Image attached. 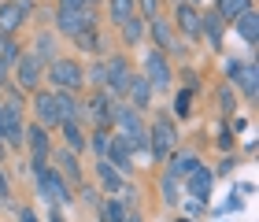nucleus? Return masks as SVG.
Segmentation results:
<instances>
[{
  "label": "nucleus",
  "instance_id": "obj_1",
  "mask_svg": "<svg viewBox=\"0 0 259 222\" xmlns=\"http://www.w3.org/2000/svg\"><path fill=\"white\" fill-rule=\"evenodd\" d=\"M78 115V97L74 93H60V89H37L33 93V122L45 130H60L63 119Z\"/></svg>",
  "mask_w": 259,
  "mask_h": 222
},
{
  "label": "nucleus",
  "instance_id": "obj_2",
  "mask_svg": "<svg viewBox=\"0 0 259 222\" xmlns=\"http://www.w3.org/2000/svg\"><path fill=\"white\" fill-rule=\"evenodd\" d=\"M26 137V108H22V93L8 85V97L0 100V141L8 148H22Z\"/></svg>",
  "mask_w": 259,
  "mask_h": 222
},
{
  "label": "nucleus",
  "instance_id": "obj_3",
  "mask_svg": "<svg viewBox=\"0 0 259 222\" xmlns=\"http://www.w3.org/2000/svg\"><path fill=\"white\" fill-rule=\"evenodd\" d=\"M115 134L130 145L134 156L152 159L148 156V126H145V115H141L137 108H130V104H115Z\"/></svg>",
  "mask_w": 259,
  "mask_h": 222
},
{
  "label": "nucleus",
  "instance_id": "obj_4",
  "mask_svg": "<svg viewBox=\"0 0 259 222\" xmlns=\"http://www.w3.org/2000/svg\"><path fill=\"white\" fill-rule=\"evenodd\" d=\"M178 141H182V134H178V122L170 119V111H156L152 115V126H148V156L156 163H163L178 148Z\"/></svg>",
  "mask_w": 259,
  "mask_h": 222
},
{
  "label": "nucleus",
  "instance_id": "obj_5",
  "mask_svg": "<svg viewBox=\"0 0 259 222\" xmlns=\"http://www.w3.org/2000/svg\"><path fill=\"white\" fill-rule=\"evenodd\" d=\"M45 81H49V89H60V93H78L85 89V67L78 60H70V56H56V60L45 67Z\"/></svg>",
  "mask_w": 259,
  "mask_h": 222
},
{
  "label": "nucleus",
  "instance_id": "obj_6",
  "mask_svg": "<svg viewBox=\"0 0 259 222\" xmlns=\"http://www.w3.org/2000/svg\"><path fill=\"white\" fill-rule=\"evenodd\" d=\"M115 100L108 89H93L85 104H78V119L89 122V130H111L115 126Z\"/></svg>",
  "mask_w": 259,
  "mask_h": 222
},
{
  "label": "nucleus",
  "instance_id": "obj_7",
  "mask_svg": "<svg viewBox=\"0 0 259 222\" xmlns=\"http://www.w3.org/2000/svg\"><path fill=\"white\" fill-rule=\"evenodd\" d=\"M33 182H37V196L49 207H67V204H74V189L56 174V167L49 163V167H41V170H33Z\"/></svg>",
  "mask_w": 259,
  "mask_h": 222
},
{
  "label": "nucleus",
  "instance_id": "obj_8",
  "mask_svg": "<svg viewBox=\"0 0 259 222\" xmlns=\"http://www.w3.org/2000/svg\"><path fill=\"white\" fill-rule=\"evenodd\" d=\"M52 22H56V33H63V37L74 41L78 33H85V30L97 26V8H60V4H56Z\"/></svg>",
  "mask_w": 259,
  "mask_h": 222
},
{
  "label": "nucleus",
  "instance_id": "obj_9",
  "mask_svg": "<svg viewBox=\"0 0 259 222\" xmlns=\"http://www.w3.org/2000/svg\"><path fill=\"white\" fill-rule=\"evenodd\" d=\"M45 81V63L33 52H22L15 63H11V85L19 93H37Z\"/></svg>",
  "mask_w": 259,
  "mask_h": 222
},
{
  "label": "nucleus",
  "instance_id": "obj_10",
  "mask_svg": "<svg viewBox=\"0 0 259 222\" xmlns=\"http://www.w3.org/2000/svg\"><path fill=\"white\" fill-rule=\"evenodd\" d=\"M22 148L30 152V174L41 170V167H49V159H52V134L45 130V126H37V122H26Z\"/></svg>",
  "mask_w": 259,
  "mask_h": 222
},
{
  "label": "nucleus",
  "instance_id": "obj_11",
  "mask_svg": "<svg viewBox=\"0 0 259 222\" xmlns=\"http://www.w3.org/2000/svg\"><path fill=\"white\" fill-rule=\"evenodd\" d=\"M130 78H134V67H130V60H126L122 52L104 56V89H108L115 100H122V97H126Z\"/></svg>",
  "mask_w": 259,
  "mask_h": 222
},
{
  "label": "nucleus",
  "instance_id": "obj_12",
  "mask_svg": "<svg viewBox=\"0 0 259 222\" xmlns=\"http://www.w3.org/2000/svg\"><path fill=\"white\" fill-rule=\"evenodd\" d=\"M30 15H33V0H0V33L15 37Z\"/></svg>",
  "mask_w": 259,
  "mask_h": 222
},
{
  "label": "nucleus",
  "instance_id": "obj_13",
  "mask_svg": "<svg viewBox=\"0 0 259 222\" xmlns=\"http://www.w3.org/2000/svg\"><path fill=\"white\" fill-rule=\"evenodd\" d=\"M141 74H145V78L152 81V89H159V93L174 89V71H170L167 56L156 52V49H148V52H145V71H141Z\"/></svg>",
  "mask_w": 259,
  "mask_h": 222
},
{
  "label": "nucleus",
  "instance_id": "obj_14",
  "mask_svg": "<svg viewBox=\"0 0 259 222\" xmlns=\"http://www.w3.org/2000/svg\"><path fill=\"white\" fill-rule=\"evenodd\" d=\"M52 167H56V174L74 189V185H85V170H81V163H78V156L70 148H52Z\"/></svg>",
  "mask_w": 259,
  "mask_h": 222
},
{
  "label": "nucleus",
  "instance_id": "obj_15",
  "mask_svg": "<svg viewBox=\"0 0 259 222\" xmlns=\"http://www.w3.org/2000/svg\"><path fill=\"white\" fill-rule=\"evenodd\" d=\"M174 33H178V37H185V41H204L200 37V8L196 4H178L174 8Z\"/></svg>",
  "mask_w": 259,
  "mask_h": 222
},
{
  "label": "nucleus",
  "instance_id": "obj_16",
  "mask_svg": "<svg viewBox=\"0 0 259 222\" xmlns=\"http://www.w3.org/2000/svg\"><path fill=\"white\" fill-rule=\"evenodd\" d=\"M148 37H152V45H156V52H182V45H178V33H174V22L170 19H163V15H156V19H148Z\"/></svg>",
  "mask_w": 259,
  "mask_h": 222
},
{
  "label": "nucleus",
  "instance_id": "obj_17",
  "mask_svg": "<svg viewBox=\"0 0 259 222\" xmlns=\"http://www.w3.org/2000/svg\"><path fill=\"white\" fill-rule=\"evenodd\" d=\"M152 93H156V89H152V81L145 78V74H137L134 71V78H130V85H126V104H130V108H137V111H148V104H152Z\"/></svg>",
  "mask_w": 259,
  "mask_h": 222
},
{
  "label": "nucleus",
  "instance_id": "obj_18",
  "mask_svg": "<svg viewBox=\"0 0 259 222\" xmlns=\"http://www.w3.org/2000/svg\"><path fill=\"white\" fill-rule=\"evenodd\" d=\"M93 174H97V189H100L104 196H119V193H122L126 178H122V174L111 167L108 159H97V167H93Z\"/></svg>",
  "mask_w": 259,
  "mask_h": 222
},
{
  "label": "nucleus",
  "instance_id": "obj_19",
  "mask_svg": "<svg viewBox=\"0 0 259 222\" xmlns=\"http://www.w3.org/2000/svg\"><path fill=\"white\" fill-rule=\"evenodd\" d=\"M104 159H108L111 167H115V170H119L122 178H126V174H134V159H137V156L130 152V145L122 141L119 134H111V145H108V156H104Z\"/></svg>",
  "mask_w": 259,
  "mask_h": 222
},
{
  "label": "nucleus",
  "instance_id": "obj_20",
  "mask_svg": "<svg viewBox=\"0 0 259 222\" xmlns=\"http://www.w3.org/2000/svg\"><path fill=\"white\" fill-rule=\"evenodd\" d=\"M230 85H237V89L244 93V100H252V104H255V97H259V67H255L252 56L241 63V71H237V78H233Z\"/></svg>",
  "mask_w": 259,
  "mask_h": 222
},
{
  "label": "nucleus",
  "instance_id": "obj_21",
  "mask_svg": "<svg viewBox=\"0 0 259 222\" xmlns=\"http://www.w3.org/2000/svg\"><path fill=\"white\" fill-rule=\"evenodd\" d=\"M182 182H185V193H189L193 200H207V196H211V185H215V170H207L204 163H200L189 178H182Z\"/></svg>",
  "mask_w": 259,
  "mask_h": 222
},
{
  "label": "nucleus",
  "instance_id": "obj_22",
  "mask_svg": "<svg viewBox=\"0 0 259 222\" xmlns=\"http://www.w3.org/2000/svg\"><path fill=\"white\" fill-rule=\"evenodd\" d=\"M200 167V156H196V152H185V148H174L170 152V156H167V167H163V170H167V174H174V178H189V174Z\"/></svg>",
  "mask_w": 259,
  "mask_h": 222
},
{
  "label": "nucleus",
  "instance_id": "obj_23",
  "mask_svg": "<svg viewBox=\"0 0 259 222\" xmlns=\"http://www.w3.org/2000/svg\"><path fill=\"white\" fill-rule=\"evenodd\" d=\"M60 134H63V148H70L74 156H81V152L89 148V141H85V126H81L78 115H74V119H63V122H60Z\"/></svg>",
  "mask_w": 259,
  "mask_h": 222
},
{
  "label": "nucleus",
  "instance_id": "obj_24",
  "mask_svg": "<svg viewBox=\"0 0 259 222\" xmlns=\"http://www.w3.org/2000/svg\"><path fill=\"white\" fill-rule=\"evenodd\" d=\"M222 26H226V22L215 15V8H211V11H200V37H207V45H211L215 52H222Z\"/></svg>",
  "mask_w": 259,
  "mask_h": 222
},
{
  "label": "nucleus",
  "instance_id": "obj_25",
  "mask_svg": "<svg viewBox=\"0 0 259 222\" xmlns=\"http://www.w3.org/2000/svg\"><path fill=\"white\" fill-rule=\"evenodd\" d=\"M230 26L237 30V37L248 45V49H255V45H259V15H255V8H252V11H244V15H237V19L230 22Z\"/></svg>",
  "mask_w": 259,
  "mask_h": 222
},
{
  "label": "nucleus",
  "instance_id": "obj_26",
  "mask_svg": "<svg viewBox=\"0 0 259 222\" xmlns=\"http://www.w3.org/2000/svg\"><path fill=\"white\" fill-rule=\"evenodd\" d=\"M119 33H122V41L130 45V49H137V45L145 41V33H148V22L141 19V15H130L122 26H119Z\"/></svg>",
  "mask_w": 259,
  "mask_h": 222
},
{
  "label": "nucleus",
  "instance_id": "obj_27",
  "mask_svg": "<svg viewBox=\"0 0 259 222\" xmlns=\"http://www.w3.org/2000/svg\"><path fill=\"white\" fill-rule=\"evenodd\" d=\"M33 56H37V60L49 67L52 60H56V30H41L37 33V41H33V49H30Z\"/></svg>",
  "mask_w": 259,
  "mask_h": 222
},
{
  "label": "nucleus",
  "instance_id": "obj_28",
  "mask_svg": "<svg viewBox=\"0 0 259 222\" xmlns=\"http://www.w3.org/2000/svg\"><path fill=\"white\" fill-rule=\"evenodd\" d=\"M97 211H100V222H122L130 207H126L122 196H108V200H100Z\"/></svg>",
  "mask_w": 259,
  "mask_h": 222
},
{
  "label": "nucleus",
  "instance_id": "obj_29",
  "mask_svg": "<svg viewBox=\"0 0 259 222\" xmlns=\"http://www.w3.org/2000/svg\"><path fill=\"white\" fill-rule=\"evenodd\" d=\"M244 11H252V0H215V15L222 22H233L237 15H244Z\"/></svg>",
  "mask_w": 259,
  "mask_h": 222
},
{
  "label": "nucleus",
  "instance_id": "obj_30",
  "mask_svg": "<svg viewBox=\"0 0 259 222\" xmlns=\"http://www.w3.org/2000/svg\"><path fill=\"white\" fill-rule=\"evenodd\" d=\"M104 8H108V19L115 22V26H122L130 15H137V4H134V0H104Z\"/></svg>",
  "mask_w": 259,
  "mask_h": 222
},
{
  "label": "nucleus",
  "instance_id": "obj_31",
  "mask_svg": "<svg viewBox=\"0 0 259 222\" xmlns=\"http://www.w3.org/2000/svg\"><path fill=\"white\" fill-rule=\"evenodd\" d=\"M233 111H237V93H233L230 81H222L219 85V115L222 119H233Z\"/></svg>",
  "mask_w": 259,
  "mask_h": 222
},
{
  "label": "nucleus",
  "instance_id": "obj_32",
  "mask_svg": "<svg viewBox=\"0 0 259 222\" xmlns=\"http://www.w3.org/2000/svg\"><path fill=\"white\" fill-rule=\"evenodd\" d=\"M159 196H163V204H170V207H178V204H182L178 178H174V174H167V170H163V178H159Z\"/></svg>",
  "mask_w": 259,
  "mask_h": 222
},
{
  "label": "nucleus",
  "instance_id": "obj_33",
  "mask_svg": "<svg viewBox=\"0 0 259 222\" xmlns=\"http://www.w3.org/2000/svg\"><path fill=\"white\" fill-rule=\"evenodd\" d=\"M74 45H78V49L85 52V56H100V52H104V45H100V33H97V26H93V30H85V33H78V37H74Z\"/></svg>",
  "mask_w": 259,
  "mask_h": 222
},
{
  "label": "nucleus",
  "instance_id": "obj_34",
  "mask_svg": "<svg viewBox=\"0 0 259 222\" xmlns=\"http://www.w3.org/2000/svg\"><path fill=\"white\" fill-rule=\"evenodd\" d=\"M193 97L196 93H189V89H178L174 93V119H193Z\"/></svg>",
  "mask_w": 259,
  "mask_h": 222
},
{
  "label": "nucleus",
  "instance_id": "obj_35",
  "mask_svg": "<svg viewBox=\"0 0 259 222\" xmlns=\"http://www.w3.org/2000/svg\"><path fill=\"white\" fill-rule=\"evenodd\" d=\"M85 141H89V152H93V156L104 159V156H108V145H111V130H93Z\"/></svg>",
  "mask_w": 259,
  "mask_h": 222
},
{
  "label": "nucleus",
  "instance_id": "obj_36",
  "mask_svg": "<svg viewBox=\"0 0 259 222\" xmlns=\"http://www.w3.org/2000/svg\"><path fill=\"white\" fill-rule=\"evenodd\" d=\"M19 56H22V49H19V41H15V37H4V33H0V60H4V63L11 67V63L19 60Z\"/></svg>",
  "mask_w": 259,
  "mask_h": 222
},
{
  "label": "nucleus",
  "instance_id": "obj_37",
  "mask_svg": "<svg viewBox=\"0 0 259 222\" xmlns=\"http://www.w3.org/2000/svg\"><path fill=\"white\" fill-rule=\"evenodd\" d=\"M233 145H237V141H233V130H230V122L222 119V126H219V152H222V156H230Z\"/></svg>",
  "mask_w": 259,
  "mask_h": 222
},
{
  "label": "nucleus",
  "instance_id": "obj_38",
  "mask_svg": "<svg viewBox=\"0 0 259 222\" xmlns=\"http://www.w3.org/2000/svg\"><path fill=\"white\" fill-rule=\"evenodd\" d=\"M182 207H185V218H204V211H207V200H182Z\"/></svg>",
  "mask_w": 259,
  "mask_h": 222
},
{
  "label": "nucleus",
  "instance_id": "obj_39",
  "mask_svg": "<svg viewBox=\"0 0 259 222\" xmlns=\"http://www.w3.org/2000/svg\"><path fill=\"white\" fill-rule=\"evenodd\" d=\"M137 4V15L141 19H156L159 15V0H134Z\"/></svg>",
  "mask_w": 259,
  "mask_h": 222
},
{
  "label": "nucleus",
  "instance_id": "obj_40",
  "mask_svg": "<svg viewBox=\"0 0 259 222\" xmlns=\"http://www.w3.org/2000/svg\"><path fill=\"white\" fill-rule=\"evenodd\" d=\"M81 204L100 207V189H97V185H81Z\"/></svg>",
  "mask_w": 259,
  "mask_h": 222
},
{
  "label": "nucleus",
  "instance_id": "obj_41",
  "mask_svg": "<svg viewBox=\"0 0 259 222\" xmlns=\"http://www.w3.org/2000/svg\"><path fill=\"white\" fill-rule=\"evenodd\" d=\"M244 207V200H241V193H233L230 189V196H226V204H222V215H230V211H241Z\"/></svg>",
  "mask_w": 259,
  "mask_h": 222
},
{
  "label": "nucleus",
  "instance_id": "obj_42",
  "mask_svg": "<svg viewBox=\"0 0 259 222\" xmlns=\"http://www.w3.org/2000/svg\"><path fill=\"white\" fill-rule=\"evenodd\" d=\"M182 81H185L182 89H189V93H200V74H196V71H182Z\"/></svg>",
  "mask_w": 259,
  "mask_h": 222
},
{
  "label": "nucleus",
  "instance_id": "obj_43",
  "mask_svg": "<svg viewBox=\"0 0 259 222\" xmlns=\"http://www.w3.org/2000/svg\"><path fill=\"white\" fill-rule=\"evenodd\" d=\"M60 8H97V4H104V0H56Z\"/></svg>",
  "mask_w": 259,
  "mask_h": 222
},
{
  "label": "nucleus",
  "instance_id": "obj_44",
  "mask_svg": "<svg viewBox=\"0 0 259 222\" xmlns=\"http://www.w3.org/2000/svg\"><path fill=\"white\" fill-rule=\"evenodd\" d=\"M233 167H237V156H233V152H230V156H226V159L219 163V170H215V174H233Z\"/></svg>",
  "mask_w": 259,
  "mask_h": 222
},
{
  "label": "nucleus",
  "instance_id": "obj_45",
  "mask_svg": "<svg viewBox=\"0 0 259 222\" xmlns=\"http://www.w3.org/2000/svg\"><path fill=\"white\" fill-rule=\"evenodd\" d=\"M241 63H244V60H237V56H233V60H226V81H233V78H237Z\"/></svg>",
  "mask_w": 259,
  "mask_h": 222
},
{
  "label": "nucleus",
  "instance_id": "obj_46",
  "mask_svg": "<svg viewBox=\"0 0 259 222\" xmlns=\"http://www.w3.org/2000/svg\"><path fill=\"white\" fill-rule=\"evenodd\" d=\"M8 85H11V67H8L4 60H0V93H4Z\"/></svg>",
  "mask_w": 259,
  "mask_h": 222
},
{
  "label": "nucleus",
  "instance_id": "obj_47",
  "mask_svg": "<svg viewBox=\"0 0 259 222\" xmlns=\"http://www.w3.org/2000/svg\"><path fill=\"white\" fill-rule=\"evenodd\" d=\"M0 200H11V185H8V174L0 167Z\"/></svg>",
  "mask_w": 259,
  "mask_h": 222
},
{
  "label": "nucleus",
  "instance_id": "obj_48",
  "mask_svg": "<svg viewBox=\"0 0 259 222\" xmlns=\"http://www.w3.org/2000/svg\"><path fill=\"white\" fill-rule=\"evenodd\" d=\"M19 222H41V218H37L33 207H22V211H19Z\"/></svg>",
  "mask_w": 259,
  "mask_h": 222
},
{
  "label": "nucleus",
  "instance_id": "obj_49",
  "mask_svg": "<svg viewBox=\"0 0 259 222\" xmlns=\"http://www.w3.org/2000/svg\"><path fill=\"white\" fill-rule=\"evenodd\" d=\"M233 193H244V196H252V193H255V185H252V182H241V185H233Z\"/></svg>",
  "mask_w": 259,
  "mask_h": 222
},
{
  "label": "nucleus",
  "instance_id": "obj_50",
  "mask_svg": "<svg viewBox=\"0 0 259 222\" xmlns=\"http://www.w3.org/2000/svg\"><path fill=\"white\" fill-rule=\"evenodd\" d=\"M49 222H67V218H63L60 207H52V211H49Z\"/></svg>",
  "mask_w": 259,
  "mask_h": 222
},
{
  "label": "nucleus",
  "instance_id": "obj_51",
  "mask_svg": "<svg viewBox=\"0 0 259 222\" xmlns=\"http://www.w3.org/2000/svg\"><path fill=\"white\" fill-rule=\"evenodd\" d=\"M122 222H145V218H141L137 211H126V218H122Z\"/></svg>",
  "mask_w": 259,
  "mask_h": 222
},
{
  "label": "nucleus",
  "instance_id": "obj_52",
  "mask_svg": "<svg viewBox=\"0 0 259 222\" xmlns=\"http://www.w3.org/2000/svg\"><path fill=\"white\" fill-rule=\"evenodd\" d=\"M174 222H196V218H174Z\"/></svg>",
  "mask_w": 259,
  "mask_h": 222
},
{
  "label": "nucleus",
  "instance_id": "obj_53",
  "mask_svg": "<svg viewBox=\"0 0 259 222\" xmlns=\"http://www.w3.org/2000/svg\"><path fill=\"white\" fill-rule=\"evenodd\" d=\"M0 163H4V145H0Z\"/></svg>",
  "mask_w": 259,
  "mask_h": 222
},
{
  "label": "nucleus",
  "instance_id": "obj_54",
  "mask_svg": "<svg viewBox=\"0 0 259 222\" xmlns=\"http://www.w3.org/2000/svg\"><path fill=\"white\" fill-rule=\"evenodd\" d=\"M185 4H200V0H185Z\"/></svg>",
  "mask_w": 259,
  "mask_h": 222
}]
</instances>
